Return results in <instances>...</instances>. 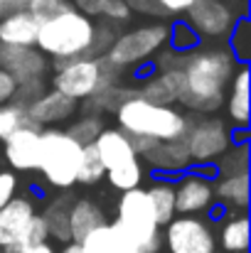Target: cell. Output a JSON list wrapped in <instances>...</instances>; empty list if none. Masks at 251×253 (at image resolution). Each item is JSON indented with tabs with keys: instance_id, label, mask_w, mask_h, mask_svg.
<instances>
[{
	"instance_id": "obj_1",
	"label": "cell",
	"mask_w": 251,
	"mask_h": 253,
	"mask_svg": "<svg viewBox=\"0 0 251 253\" xmlns=\"http://www.w3.org/2000/svg\"><path fill=\"white\" fill-rule=\"evenodd\" d=\"M239 62L227 47L212 44V47H197L185 54L182 77L185 88L177 98L185 108L195 113H212L224 103L227 86L232 82Z\"/></svg>"
},
{
	"instance_id": "obj_2",
	"label": "cell",
	"mask_w": 251,
	"mask_h": 253,
	"mask_svg": "<svg viewBox=\"0 0 251 253\" xmlns=\"http://www.w3.org/2000/svg\"><path fill=\"white\" fill-rule=\"evenodd\" d=\"M116 121L128 138L167 143L185 135L190 118L175 106H155L141 96H131L116 108Z\"/></svg>"
},
{
	"instance_id": "obj_3",
	"label": "cell",
	"mask_w": 251,
	"mask_h": 253,
	"mask_svg": "<svg viewBox=\"0 0 251 253\" xmlns=\"http://www.w3.org/2000/svg\"><path fill=\"white\" fill-rule=\"evenodd\" d=\"M94 32H96V22L77 12L74 7H69L40 25L35 47L45 57H52L54 67H59L64 62L89 57L94 44Z\"/></svg>"
},
{
	"instance_id": "obj_4",
	"label": "cell",
	"mask_w": 251,
	"mask_h": 253,
	"mask_svg": "<svg viewBox=\"0 0 251 253\" xmlns=\"http://www.w3.org/2000/svg\"><path fill=\"white\" fill-rule=\"evenodd\" d=\"M121 74L123 72L111 67L103 57H79L54 67L52 88L74 101H86L106 88L118 86Z\"/></svg>"
},
{
	"instance_id": "obj_5",
	"label": "cell",
	"mask_w": 251,
	"mask_h": 253,
	"mask_svg": "<svg viewBox=\"0 0 251 253\" xmlns=\"http://www.w3.org/2000/svg\"><path fill=\"white\" fill-rule=\"evenodd\" d=\"M94 145L99 150V158L103 163L106 179L111 187H116L121 192L141 187L146 169H143V163H141L131 138L121 128H103L99 133V138L94 140Z\"/></svg>"
},
{
	"instance_id": "obj_6",
	"label": "cell",
	"mask_w": 251,
	"mask_h": 253,
	"mask_svg": "<svg viewBox=\"0 0 251 253\" xmlns=\"http://www.w3.org/2000/svg\"><path fill=\"white\" fill-rule=\"evenodd\" d=\"M82 160V145L59 128L40 130V163L37 169L54 189H69L77 184V172Z\"/></svg>"
},
{
	"instance_id": "obj_7",
	"label": "cell",
	"mask_w": 251,
	"mask_h": 253,
	"mask_svg": "<svg viewBox=\"0 0 251 253\" xmlns=\"http://www.w3.org/2000/svg\"><path fill=\"white\" fill-rule=\"evenodd\" d=\"M113 226L128 236L143 253H158L163 236H160V226L155 221L153 207L148 202L146 189L136 187L121 194L118 199V219L113 221Z\"/></svg>"
},
{
	"instance_id": "obj_8",
	"label": "cell",
	"mask_w": 251,
	"mask_h": 253,
	"mask_svg": "<svg viewBox=\"0 0 251 253\" xmlns=\"http://www.w3.org/2000/svg\"><path fill=\"white\" fill-rule=\"evenodd\" d=\"M167 35H170V25L165 22H148L141 25L136 30H128L123 35H118L113 40V44L106 49L103 59L116 67V69H128V67H138L146 59H151L153 54H158L167 44Z\"/></svg>"
},
{
	"instance_id": "obj_9",
	"label": "cell",
	"mask_w": 251,
	"mask_h": 253,
	"mask_svg": "<svg viewBox=\"0 0 251 253\" xmlns=\"http://www.w3.org/2000/svg\"><path fill=\"white\" fill-rule=\"evenodd\" d=\"M182 143L192 165H214L232 148V130L222 118L214 116H202L195 121L190 118Z\"/></svg>"
},
{
	"instance_id": "obj_10",
	"label": "cell",
	"mask_w": 251,
	"mask_h": 253,
	"mask_svg": "<svg viewBox=\"0 0 251 253\" xmlns=\"http://www.w3.org/2000/svg\"><path fill=\"white\" fill-rule=\"evenodd\" d=\"M163 239L170 253H217V236L200 216H175Z\"/></svg>"
},
{
	"instance_id": "obj_11",
	"label": "cell",
	"mask_w": 251,
	"mask_h": 253,
	"mask_svg": "<svg viewBox=\"0 0 251 253\" xmlns=\"http://www.w3.org/2000/svg\"><path fill=\"white\" fill-rule=\"evenodd\" d=\"M185 22L200 40H224L237 22V15L224 0H195L185 10Z\"/></svg>"
},
{
	"instance_id": "obj_12",
	"label": "cell",
	"mask_w": 251,
	"mask_h": 253,
	"mask_svg": "<svg viewBox=\"0 0 251 253\" xmlns=\"http://www.w3.org/2000/svg\"><path fill=\"white\" fill-rule=\"evenodd\" d=\"M175 187V214L177 216H197L200 211L212 209L214 202V184L200 169L180 174Z\"/></svg>"
},
{
	"instance_id": "obj_13",
	"label": "cell",
	"mask_w": 251,
	"mask_h": 253,
	"mask_svg": "<svg viewBox=\"0 0 251 253\" xmlns=\"http://www.w3.org/2000/svg\"><path fill=\"white\" fill-rule=\"evenodd\" d=\"M0 69H5L17 84H25L42 79L50 69V62L37 47H2Z\"/></svg>"
},
{
	"instance_id": "obj_14",
	"label": "cell",
	"mask_w": 251,
	"mask_h": 253,
	"mask_svg": "<svg viewBox=\"0 0 251 253\" xmlns=\"http://www.w3.org/2000/svg\"><path fill=\"white\" fill-rule=\"evenodd\" d=\"M79 111V101L59 93V91H45L35 103L27 106V113L32 118V123L37 128H50L54 123H62L67 118H72Z\"/></svg>"
},
{
	"instance_id": "obj_15",
	"label": "cell",
	"mask_w": 251,
	"mask_h": 253,
	"mask_svg": "<svg viewBox=\"0 0 251 253\" xmlns=\"http://www.w3.org/2000/svg\"><path fill=\"white\" fill-rule=\"evenodd\" d=\"M5 143V160L7 165L20 172L37 169L40 163V128H22L12 133Z\"/></svg>"
},
{
	"instance_id": "obj_16",
	"label": "cell",
	"mask_w": 251,
	"mask_h": 253,
	"mask_svg": "<svg viewBox=\"0 0 251 253\" xmlns=\"http://www.w3.org/2000/svg\"><path fill=\"white\" fill-rule=\"evenodd\" d=\"M35 216V204L30 197H12L0 209V249H7L20 239Z\"/></svg>"
},
{
	"instance_id": "obj_17",
	"label": "cell",
	"mask_w": 251,
	"mask_h": 253,
	"mask_svg": "<svg viewBox=\"0 0 251 253\" xmlns=\"http://www.w3.org/2000/svg\"><path fill=\"white\" fill-rule=\"evenodd\" d=\"M40 25L42 22L30 10L12 12L0 20V44L2 47H35Z\"/></svg>"
},
{
	"instance_id": "obj_18",
	"label": "cell",
	"mask_w": 251,
	"mask_h": 253,
	"mask_svg": "<svg viewBox=\"0 0 251 253\" xmlns=\"http://www.w3.org/2000/svg\"><path fill=\"white\" fill-rule=\"evenodd\" d=\"M182 88H185L182 69H167V72H158L155 77H148L138 88V96L155 106H175Z\"/></svg>"
},
{
	"instance_id": "obj_19",
	"label": "cell",
	"mask_w": 251,
	"mask_h": 253,
	"mask_svg": "<svg viewBox=\"0 0 251 253\" xmlns=\"http://www.w3.org/2000/svg\"><path fill=\"white\" fill-rule=\"evenodd\" d=\"M227 113L232 128H249V64H239L227 93Z\"/></svg>"
},
{
	"instance_id": "obj_20",
	"label": "cell",
	"mask_w": 251,
	"mask_h": 253,
	"mask_svg": "<svg viewBox=\"0 0 251 253\" xmlns=\"http://www.w3.org/2000/svg\"><path fill=\"white\" fill-rule=\"evenodd\" d=\"M103 224H108V221H106L103 209L96 202H91V199L72 202V207H69V236L74 244H82L91 231H96Z\"/></svg>"
},
{
	"instance_id": "obj_21",
	"label": "cell",
	"mask_w": 251,
	"mask_h": 253,
	"mask_svg": "<svg viewBox=\"0 0 251 253\" xmlns=\"http://www.w3.org/2000/svg\"><path fill=\"white\" fill-rule=\"evenodd\" d=\"M84 253H143L128 236H123L113 224H103L82 241Z\"/></svg>"
},
{
	"instance_id": "obj_22",
	"label": "cell",
	"mask_w": 251,
	"mask_h": 253,
	"mask_svg": "<svg viewBox=\"0 0 251 253\" xmlns=\"http://www.w3.org/2000/svg\"><path fill=\"white\" fill-rule=\"evenodd\" d=\"M214 184V202L224 204L229 211L249 207V172H237L227 177H217Z\"/></svg>"
},
{
	"instance_id": "obj_23",
	"label": "cell",
	"mask_w": 251,
	"mask_h": 253,
	"mask_svg": "<svg viewBox=\"0 0 251 253\" xmlns=\"http://www.w3.org/2000/svg\"><path fill=\"white\" fill-rule=\"evenodd\" d=\"M146 160L153 165L155 169L165 172V174H172V172H182L187 169L192 163H190V155L185 150V143L182 138L180 140H167V143H158L148 155Z\"/></svg>"
},
{
	"instance_id": "obj_24",
	"label": "cell",
	"mask_w": 251,
	"mask_h": 253,
	"mask_svg": "<svg viewBox=\"0 0 251 253\" xmlns=\"http://www.w3.org/2000/svg\"><path fill=\"white\" fill-rule=\"evenodd\" d=\"M249 216L247 214H232L224 219L219 229L217 246L224 253H244L249 251Z\"/></svg>"
},
{
	"instance_id": "obj_25",
	"label": "cell",
	"mask_w": 251,
	"mask_h": 253,
	"mask_svg": "<svg viewBox=\"0 0 251 253\" xmlns=\"http://www.w3.org/2000/svg\"><path fill=\"white\" fill-rule=\"evenodd\" d=\"M146 194H148V202H151V207H153V214H155L158 226H167V224L177 216V214H175V187H172V182L155 179V182L146 189Z\"/></svg>"
},
{
	"instance_id": "obj_26",
	"label": "cell",
	"mask_w": 251,
	"mask_h": 253,
	"mask_svg": "<svg viewBox=\"0 0 251 253\" xmlns=\"http://www.w3.org/2000/svg\"><path fill=\"white\" fill-rule=\"evenodd\" d=\"M72 202H74L72 197H59L42 214L45 226H47V234L54 236V239H59V241H64V244L72 241V236H69V207H72Z\"/></svg>"
},
{
	"instance_id": "obj_27",
	"label": "cell",
	"mask_w": 251,
	"mask_h": 253,
	"mask_svg": "<svg viewBox=\"0 0 251 253\" xmlns=\"http://www.w3.org/2000/svg\"><path fill=\"white\" fill-rule=\"evenodd\" d=\"M22 128H37L27 113V106L7 101L0 106V140H7L12 133L22 130ZM42 130V128H40Z\"/></svg>"
},
{
	"instance_id": "obj_28",
	"label": "cell",
	"mask_w": 251,
	"mask_h": 253,
	"mask_svg": "<svg viewBox=\"0 0 251 253\" xmlns=\"http://www.w3.org/2000/svg\"><path fill=\"white\" fill-rule=\"evenodd\" d=\"M239 64H249L251 59V20L239 17L229 32V47H227Z\"/></svg>"
},
{
	"instance_id": "obj_29",
	"label": "cell",
	"mask_w": 251,
	"mask_h": 253,
	"mask_svg": "<svg viewBox=\"0 0 251 253\" xmlns=\"http://www.w3.org/2000/svg\"><path fill=\"white\" fill-rule=\"evenodd\" d=\"M47 239H50V234H47L45 219H42L40 214H35L32 221L27 224V229L20 234V239H17L15 244H10L7 249H2V251L5 253H25V251H30V249H35V246H40V244H47Z\"/></svg>"
},
{
	"instance_id": "obj_30",
	"label": "cell",
	"mask_w": 251,
	"mask_h": 253,
	"mask_svg": "<svg viewBox=\"0 0 251 253\" xmlns=\"http://www.w3.org/2000/svg\"><path fill=\"white\" fill-rule=\"evenodd\" d=\"M106 177V169L103 163L99 158V150L96 145H84L82 148V160H79V172H77V182L82 184H99L101 179Z\"/></svg>"
},
{
	"instance_id": "obj_31",
	"label": "cell",
	"mask_w": 251,
	"mask_h": 253,
	"mask_svg": "<svg viewBox=\"0 0 251 253\" xmlns=\"http://www.w3.org/2000/svg\"><path fill=\"white\" fill-rule=\"evenodd\" d=\"M103 128H106V126H103V118H101V116L84 113L82 118H77V121L67 128V135H69L72 140H77L84 148V145H91Z\"/></svg>"
},
{
	"instance_id": "obj_32",
	"label": "cell",
	"mask_w": 251,
	"mask_h": 253,
	"mask_svg": "<svg viewBox=\"0 0 251 253\" xmlns=\"http://www.w3.org/2000/svg\"><path fill=\"white\" fill-rule=\"evenodd\" d=\"M217 177L237 174V172H249V145H232L217 163Z\"/></svg>"
},
{
	"instance_id": "obj_33",
	"label": "cell",
	"mask_w": 251,
	"mask_h": 253,
	"mask_svg": "<svg viewBox=\"0 0 251 253\" xmlns=\"http://www.w3.org/2000/svg\"><path fill=\"white\" fill-rule=\"evenodd\" d=\"M167 42L172 44L170 49H175V52H192V49H197L200 47V37L195 35V30L182 20V22H175L172 27H170V35H167Z\"/></svg>"
},
{
	"instance_id": "obj_34",
	"label": "cell",
	"mask_w": 251,
	"mask_h": 253,
	"mask_svg": "<svg viewBox=\"0 0 251 253\" xmlns=\"http://www.w3.org/2000/svg\"><path fill=\"white\" fill-rule=\"evenodd\" d=\"M118 25H113V22H106V20H101V22H96V32H94V44H91V52H89V57H103L106 54V49L113 44V40L118 37V30H116Z\"/></svg>"
},
{
	"instance_id": "obj_35",
	"label": "cell",
	"mask_w": 251,
	"mask_h": 253,
	"mask_svg": "<svg viewBox=\"0 0 251 253\" xmlns=\"http://www.w3.org/2000/svg\"><path fill=\"white\" fill-rule=\"evenodd\" d=\"M69 7H72V2H67V0H30L27 2V10L40 22H45V20H50V17H54V15L69 10Z\"/></svg>"
},
{
	"instance_id": "obj_36",
	"label": "cell",
	"mask_w": 251,
	"mask_h": 253,
	"mask_svg": "<svg viewBox=\"0 0 251 253\" xmlns=\"http://www.w3.org/2000/svg\"><path fill=\"white\" fill-rule=\"evenodd\" d=\"M99 17L106 22H113V25H123L131 20V10H128L126 0H103Z\"/></svg>"
},
{
	"instance_id": "obj_37",
	"label": "cell",
	"mask_w": 251,
	"mask_h": 253,
	"mask_svg": "<svg viewBox=\"0 0 251 253\" xmlns=\"http://www.w3.org/2000/svg\"><path fill=\"white\" fill-rule=\"evenodd\" d=\"M45 91H47V88H45V82H42V79L25 82V84H17V91H15L12 101H15V103H22V106H30V103H35Z\"/></svg>"
},
{
	"instance_id": "obj_38",
	"label": "cell",
	"mask_w": 251,
	"mask_h": 253,
	"mask_svg": "<svg viewBox=\"0 0 251 253\" xmlns=\"http://www.w3.org/2000/svg\"><path fill=\"white\" fill-rule=\"evenodd\" d=\"M128 10L131 12H138V15H146V17H155V20H165L167 12L160 7L158 0H126Z\"/></svg>"
},
{
	"instance_id": "obj_39",
	"label": "cell",
	"mask_w": 251,
	"mask_h": 253,
	"mask_svg": "<svg viewBox=\"0 0 251 253\" xmlns=\"http://www.w3.org/2000/svg\"><path fill=\"white\" fill-rule=\"evenodd\" d=\"M15 189H17V179L12 172H0V209L15 197Z\"/></svg>"
},
{
	"instance_id": "obj_40",
	"label": "cell",
	"mask_w": 251,
	"mask_h": 253,
	"mask_svg": "<svg viewBox=\"0 0 251 253\" xmlns=\"http://www.w3.org/2000/svg\"><path fill=\"white\" fill-rule=\"evenodd\" d=\"M15 91H17V82L5 69H0V106L7 103V101H12Z\"/></svg>"
},
{
	"instance_id": "obj_41",
	"label": "cell",
	"mask_w": 251,
	"mask_h": 253,
	"mask_svg": "<svg viewBox=\"0 0 251 253\" xmlns=\"http://www.w3.org/2000/svg\"><path fill=\"white\" fill-rule=\"evenodd\" d=\"M101 5H103V0H72V7L91 20L101 15Z\"/></svg>"
},
{
	"instance_id": "obj_42",
	"label": "cell",
	"mask_w": 251,
	"mask_h": 253,
	"mask_svg": "<svg viewBox=\"0 0 251 253\" xmlns=\"http://www.w3.org/2000/svg\"><path fill=\"white\" fill-rule=\"evenodd\" d=\"M158 2H160V7L165 10L167 17H170V15H180V12H185L195 0H158Z\"/></svg>"
},
{
	"instance_id": "obj_43",
	"label": "cell",
	"mask_w": 251,
	"mask_h": 253,
	"mask_svg": "<svg viewBox=\"0 0 251 253\" xmlns=\"http://www.w3.org/2000/svg\"><path fill=\"white\" fill-rule=\"evenodd\" d=\"M27 2L30 0H0V20L12 15V12H20V10H27Z\"/></svg>"
},
{
	"instance_id": "obj_44",
	"label": "cell",
	"mask_w": 251,
	"mask_h": 253,
	"mask_svg": "<svg viewBox=\"0 0 251 253\" xmlns=\"http://www.w3.org/2000/svg\"><path fill=\"white\" fill-rule=\"evenodd\" d=\"M25 253H54V249L50 244H40V246H35V249H30V251H25Z\"/></svg>"
},
{
	"instance_id": "obj_45",
	"label": "cell",
	"mask_w": 251,
	"mask_h": 253,
	"mask_svg": "<svg viewBox=\"0 0 251 253\" xmlns=\"http://www.w3.org/2000/svg\"><path fill=\"white\" fill-rule=\"evenodd\" d=\"M62 253H84L82 251V244H74V241H69V244L62 249Z\"/></svg>"
},
{
	"instance_id": "obj_46",
	"label": "cell",
	"mask_w": 251,
	"mask_h": 253,
	"mask_svg": "<svg viewBox=\"0 0 251 253\" xmlns=\"http://www.w3.org/2000/svg\"><path fill=\"white\" fill-rule=\"evenodd\" d=\"M244 253H249V251H244Z\"/></svg>"
}]
</instances>
